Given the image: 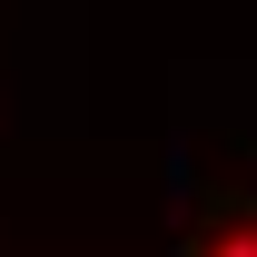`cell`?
Instances as JSON below:
<instances>
[{
  "mask_svg": "<svg viewBox=\"0 0 257 257\" xmlns=\"http://www.w3.org/2000/svg\"><path fill=\"white\" fill-rule=\"evenodd\" d=\"M198 257H257V208H247V218H227V227H218Z\"/></svg>",
  "mask_w": 257,
  "mask_h": 257,
  "instance_id": "6da1fadb",
  "label": "cell"
}]
</instances>
